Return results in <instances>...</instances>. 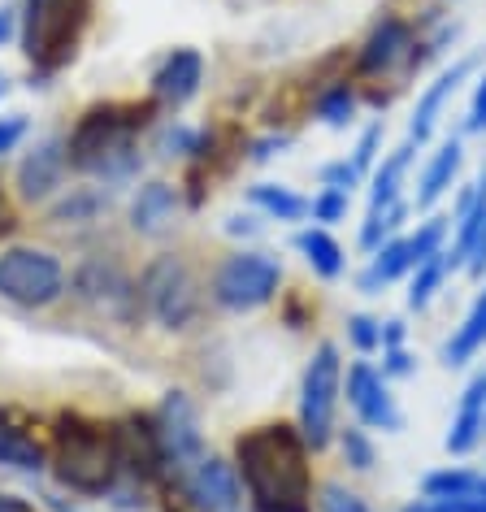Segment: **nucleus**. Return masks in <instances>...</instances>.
<instances>
[{"instance_id": "f257e3e1", "label": "nucleus", "mask_w": 486, "mask_h": 512, "mask_svg": "<svg viewBox=\"0 0 486 512\" xmlns=\"http://www.w3.org/2000/svg\"><path fill=\"white\" fill-rule=\"evenodd\" d=\"M235 473L252 512H313V447L291 421H261L235 439Z\"/></svg>"}, {"instance_id": "f03ea898", "label": "nucleus", "mask_w": 486, "mask_h": 512, "mask_svg": "<svg viewBox=\"0 0 486 512\" xmlns=\"http://www.w3.org/2000/svg\"><path fill=\"white\" fill-rule=\"evenodd\" d=\"M157 105L152 100H100L87 105L66 135L70 170L87 178H105V183H126L139 174V135L148 131Z\"/></svg>"}, {"instance_id": "7ed1b4c3", "label": "nucleus", "mask_w": 486, "mask_h": 512, "mask_svg": "<svg viewBox=\"0 0 486 512\" xmlns=\"http://www.w3.org/2000/svg\"><path fill=\"white\" fill-rule=\"evenodd\" d=\"M48 469L70 495L109 499L113 486L122 482L113 426L83 413H61L53 426V447H48Z\"/></svg>"}, {"instance_id": "20e7f679", "label": "nucleus", "mask_w": 486, "mask_h": 512, "mask_svg": "<svg viewBox=\"0 0 486 512\" xmlns=\"http://www.w3.org/2000/svg\"><path fill=\"white\" fill-rule=\"evenodd\" d=\"M96 0H22L18 44L31 66V79L48 83L79 57L83 35L92 27Z\"/></svg>"}, {"instance_id": "39448f33", "label": "nucleus", "mask_w": 486, "mask_h": 512, "mask_svg": "<svg viewBox=\"0 0 486 512\" xmlns=\"http://www.w3.org/2000/svg\"><path fill=\"white\" fill-rule=\"evenodd\" d=\"M434 57L430 35L417 31V22H408L391 9H382L374 18V27L356 48V79H413V74Z\"/></svg>"}, {"instance_id": "423d86ee", "label": "nucleus", "mask_w": 486, "mask_h": 512, "mask_svg": "<svg viewBox=\"0 0 486 512\" xmlns=\"http://www.w3.org/2000/svg\"><path fill=\"white\" fill-rule=\"evenodd\" d=\"M339 400H343V361L335 343L322 339L300 374V421H296L313 452H326L330 439H335Z\"/></svg>"}, {"instance_id": "0eeeda50", "label": "nucleus", "mask_w": 486, "mask_h": 512, "mask_svg": "<svg viewBox=\"0 0 486 512\" xmlns=\"http://www.w3.org/2000/svg\"><path fill=\"white\" fill-rule=\"evenodd\" d=\"M278 287H283V265L270 252H235L213 274V300L226 313H257L278 296Z\"/></svg>"}, {"instance_id": "6e6552de", "label": "nucleus", "mask_w": 486, "mask_h": 512, "mask_svg": "<svg viewBox=\"0 0 486 512\" xmlns=\"http://www.w3.org/2000/svg\"><path fill=\"white\" fill-rule=\"evenodd\" d=\"M66 291V265L44 248H5L0 252V300L18 309H48Z\"/></svg>"}, {"instance_id": "1a4fd4ad", "label": "nucleus", "mask_w": 486, "mask_h": 512, "mask_svg": "<svg viewBox=\"0 0 486 512\" xmlns=\"http://www.w3.org/2000/svg\"><path fill=\"white\" fill-rule=\"evenodd\" d=\"M139 304L165 330H187L200 313V287L183 256H157L139 278Z\"/></svg>"}, {"instance_id": "9d476101", "label": "nucleus", "mask_w": 486, "mask_h": 512, "mask_svg": "<svg viewBox=\"0 0 486 512\" xmlns=\"http://www.w3.org/2000/svg\"><path fill=\"white\" fill-rule=\"evenodd\" d=\"M157 434H161V452H165V469H170V482H178L183 473H191L209 456L204 447V430H200V413L196 404L187 400L183 391H165V400L157 404Z\"/></svg>"}, {"instance_id": "9b49d317", "label": "nucleus", "mask_w": 486, "mask_h": 512, "mask_svg": "<svg viewBox=\"0 0 486 512\" xmlns=\"http://www.w3.org/2000/svg\"><path fill=\"white\" fill-rule=\"evenodd\" d=\"M113 443H118L122 482L144 486V491L152 482H170L165 452H161V434H157L152 413H126L122 421H113Z\"/></svg>"}, {"instance_id": "f8f14e48", "label": "nucleus", "mask_w": 486, "mask_h": 512, "mask_svg": "<svg viewBox=\"0 0 486 512\" xmlns=\"http://www.w3.org/2000/svg\"><path fill=\"white\" fill-rule=\"evenodd\" d=\"M343 395H348L356 421L365 430H404V413L391 395V382L378 374L369 361H356L348 374H343Z\"/></svg>"}, {"instance_id": "ddd939ff", "label": "nucleus", "mask_w": 486, "mask_h": 512, "mask_svg": "<svg viewBox=\"0 0 486 512\" xmlns=\"http://www.w3.org/2000/svg\"><path fill=\"white\" fill-rule=\"evenodd\" d=\"M170 486L187 499L191 512H239V504H243V486H239L235 465L217 460L213 452Z\"/></svg>"}, {"instance_id": "4468645a", "label": "nucleus", "mask_w": 486, "mask_h": 512, "mask_svg": "<svg viewBox=\"0 0 486 512\" xmlns=\"http://www.w3.org/2000/svg\"><path fill=\"white\" fill-rule=\"evenodd\" d=\"M200 83H204V57L196 48H170L157 70L148 79V92H152V105L157 109H183L200 96Z\"/></svg>"}, {"instance_id": "2eb2a0df", "label": "nucleus", "mask_w": 486, "mask_h": 512, "mask_svg": "<svg viewBox=\"0 0 486 512\" xmlns=\"http://www.w3.org/2000/svg\"><path fill=\"white\" fill-rule=\"evenodd\" d=\"M478 70V53L473 57H460V61H452L439 79H434L426 92H421V100H417V109H413V122H408V144H430L434 139V131H439V118H443V109H447V100H452L456 92H460V83L469 79V74Z\"/></svg>"}, {"instance_id": "dca6fc26", "label": "nucleus", "mask_w": 486, "mask_h": 512, "mask_svg": "<svg viewBox=\"0 0 486 512\" xmlns=\"http://www.w3.org/2000/svg\"><path fill=\"white\" fill-rule=\"evenodd\" d=\"M70 174V157H66V139H40L18 165V191L22 200L44 204L53 191H61Z\"/></svg>"}, {"instance_id": "f3484780", "label": "nucleus", "mask_w": 486, "mask_h": 512, "mask_svg": "<svg viewBox=\"0 0 486 512\" xmlns=\"http://www.w3.org/2000/svg\"><path fill=\"white\" fill-rule=\"evenodd\" d=\"M482 439H486V369H478V374L469 378V387H465V395H460V408L452 417V430H447L443 447L452 456H469Z\"/></svg>"}, {"instance_id": "a211bd4d", "label": "nucleus", "mask_w": 486, "mask_h": 512, "mask_svg": "<svg viewBox=\"0 0 486 512\" xmlns=\"http://www.w3.org/2000/svg\"><path fill=\"white\" fill-rule=\"evenodd\" d=\"M460 165H465V144H460V135H447L443 144L430 152L426 170H421V178H417V196H413L417 209H434V204L456 187Z\"/></svg>"}, {"instance_id": "6ab92c4d", "label": "nucleus", "mask_w": 486, "mask_h": 512, "mask_svg": "<svg viewBox=\"0 0 486 512\" xmlns=\"http://www.w3.org/2000/svg\"><path fill=\"white\" fill-rule=\"evenodd\" d=\"M74 287H79L83 300H92L109 313H126V304H139V287H131L118 265H105V261L83 265V270L74 274Z\"/></svg>"}, {"instance_id": "aec40b11", "label": "nucleus", "mask_w": 486, "mask_h": 512, "mask_svg": "<svg viewBox=\"0 0 486 512\" xmlns=\"http://www.w3.org/2000/svg\"><path fill=\"white\" fill-rule=\"evenodd\" d=\"M0 465L18 469V473L48 469V447L22 421H14V413H5V408H0Z\"/></svg>"}, {"instance_id": "412c9836", "label": "nucleus", "mask_w": 486, "mask_h": 512, "mask_svg": "<svg viewBox=\"0 0 486 512\" xmlns=\"http://www.w3.org/2000/svg\"><path fill=\"white\" fill-rule=\"evenodd\" d=\"M413 270H417V261H413V252H408V235H395V239L382 243L374 256H369V265L361 270V278H356V287H361L365 296H378L387 283L408 278Z\"/></svg>"}, {"instance_id": "4be33fe9", "label": "nucleus", "mask_w": 486, "mask_h": 512, "mask_svg": "<svg viewBox=\"0 0 486 512\" xmlns=\"http://www.w3.org/2000/svg\"><path fill=\"white\" fill-rule=\"evenodd\" d=\"M417 157V144H404L387 152L378 165H374V174H369V209L365 213H378V209H391V204H400V187H404V178H408V165H413Z\"/></svg>"}, {"instance_id": "5701e85b", "label": "nucleus", "mask_w": 486, "mask_h": 512, "mask_svg": "<svg viewBox=\"0 0 486 512\" xmlns=\"http://www.w3.org/2000/svg\"><path fill=\"white\" fill-rule=\"evenodd\" d=\"M296 252L304 256V265L326 278V283H335V278H343V270H348V252L339 248V239L330 235L326 226H304L296 235Z\"/></svg>"}, {"instance_id": "b1692460", "label": "nucleus", "mask_w": 486, "mask_h": 512, "mask_svg": "<svg viewBox=\"0 0 486 512\" xmlns=\"http://www.w3.org/2000/svg\"><path fill=\"white\" fill-rule=\"evenodd\" d=\"M174 213H178V187H170V183H148V187H139V196L131 200V226L139 235L165 230L174 222Z\"/></svg>"}, {"instance_id": "393cba45", "label": "nucleus", "mask_w": 486, "mask_h": 512, "mask_svg": "<svg viewBox=\"0 0 486 512\" xmlns=\"http://www.w3.org/2000/svg\"><path fill=\"white\" fill-rule=\"evenodd\" d=\"M248 204L265 217H274V222H304V217H313V200H304L296 187L287 183H257L248 187Z\"/></svg>"}, {"instance_id": "a878e982", "label": "nucleus", "mask_w": 486, "mask_h": 512, "mask_svg": "<svg viewBox=\"0 0 486 512\" xmlns=\"http://www.w3.org/2000/svg\"><path fill=\"white\" fill-rule=\"evenodd\" d=\"M482 348H486V287L478 291V300L469 304L465 322L452 330V339L443 343V361L447 365H469Z\"/></svg>"}, {"instance_id": "bb28decb", "label": "nucleus", "mask_w": 486, "mask_h": 512, "mask_svg": "<svg viewBox=\"0 0 486 512\" xmlns=\"http://www.w3.org/2000/svg\"><path fill=\"white\" fill-rule=\"evenodd\" d=\"M482 482H486V473H478V469L447 465V469L421 478V499H465L473 491H482Z\"/></svg>"}, {"instance_id": "cd10ccee", "label": "nucleus", "mask_w": 486, "mask_h": 512, "mask_svg": "<svg viewBox=\"0 0 486 512\" xmlns=\"http://www.w3.org/2000/svg\"><path fill=\"white\" fill-rule=\"evenodd\" d=\"M356 105H361V96H356V87H352L348 79L326 83L322 92L313 96V113H317V118H322L326 126H335V131H343V126H352Z\"/></svg>"}, {"instance_id": "c85d7f7f", "label": "nucleus", "mask_w": 486, "mask_h": 512, "mask_svg": "<svg viewBox=\"0 0 486 512\" xmlns=\"http://www.w3.org/2000/svg\"><path fill=\"white\" fill-rule=\"evenodd\" d=\"M408 209H413V204H408V200H400V204H391V209L365 213V226H361V252H369V256H374V252L382 248V243L400 235V226H404Z\"/></svg>"}, {"instance_id": "c756f323", "label": "nucleus", "mask_w": 486, "mask_h": 512, "mask_svg": "<svg viewBox=\"0 0 486 512\" xmlns=\"http://www.w3.org/2000/svg\"><path fill=\"white\" fill-rule=\"evenodd\" d=\"M452 274V265H447V252L443 256H430V261H421L413 274H408V309H426V304L439 296L443 278Z\"/></svg>"}, {"instance_id": "7c9ffc66", "label": "nucleus", "mask_w": 486, "mask_h": 512, "mask_svg": "<svg viewBox=\"0 0 486 512\" xmlns=\"http://www.w3.org/2000/svg\"><path fill=\"white\" fill-rule=\"evenodd\" d=\"M339 447H343V460L356 469V473H369L378 465V452H374V439H369L365 426H348L339 430Z\"/></svg>"}, {"instance_id": "2f4dec72", "label": "nucleus", "mask_w": 486, "mask_h": 512, "mask_svg": "<svg viewBox=\"0 0 486 512\" xmlns=\"http://www.w3.org/2000/svg\"><path fill=\"white\" fill-rule=\"evenodd\" d=\"M348 204H352V191H339V187H322L313 196V222L322 226H335L348 217Z\"/></svg>"}, {"instance_id": "473e14b6", "label": "nucleus", "mask_w": 486, "mask_h": 512, "mask_svg": "<svg viewBox=\"0 0 486 512\" xmlns=\"http://www.w3.org/2000/svg\"><path fill=\"white\" fill-rule=\"evenodd\" d=\"M348 339H352V348L361 356H374L382 348V322L378 317H369V313H352L348 317Z\"/></svg>"}, {"instance_id": "72a5a7b5", "label": "nucleus", "mask_w": 486, "mask_h": 512, "mask_svg": "<svg viewBox=\"0 0 486 512\" xmlns=\"http://www.w3.org/2000/svg\"><path fill=\"white\" fill-rule=\"evenodd\" d=\"M378 148H382V122H369L361 139H356V148H352V165H356V174H374V165H378Z\"/></svg>"}, {"instance_id": "f704fd0d", "label": "nucleus", "mask_w": 486, "mask_h": 512, "mask_svg": "<svg viewBox=\"0 0 486 512\" xmlns=\"http://www.w3.org/2000/svg\"><path fill=\"white\" fill-rule=\"evenodd\" d=\"M317 512H369V504L361 495H352L348 486L326 482L322 491H317Z\"/></svg>"}, {"instance_id": "c9c22d12", "label": "nucleus", "mask_w": 486, "mask_h": 512, "mask_svg": "<svg viewBox=\"0 0 486 512\" xmlns=\"http://www.w3.org/2000/svg\"><path fill=\"white\" fill-rule=\"evenodd\" d=\"M105 196H100V191H92V187H83V191H74V200H66V204H57L53 209V217H61V222H79V217H96L100 209H105Z\"/></svg>"}, {"instance_id": "e433bc0d", "label": "nucleus", "mask_w": 486, "mask_h": 512, "mask_svg": "<svg viewBox=\"0 0 486 512\" xmlns=\"http://www.w3.org/2000/svg\"><path fill=\"white\" fill-rule=\"evenodd\" d=\"M27 131H31L27 113H9V118H0V157L18 152V144L27 139Z\"/></svg>"}, {"instance_id": "4c0bfd02", "label": "nucleus", "mask_w": 486, "mask_h": 512, "mask_svg": "<svg viewBox=\"0 0 486 512\" xmlns=\"http://www.w3.org/2000/svg\"><path fill=\"white\" fill-rule=\"evenodd\" d=\"M322 187H339V191H352L356 183H361V174H356V165L352 161H330V165H322Z\"/></svg>"}, {"instance_id": "58836bf2", "label": "nucleus", "mask_w": 486, "mask_h": 512, "mask_svg": "<svg viewBox=\"0 0 486 512\" xmlns=\"http://www.w3.org/2000/svg\"><path fill=\"white\" fill-rule=\"evenodd\" d=\"M417 369V361H413V352L408 348H382V378H408Z\"/></svg>"}, {"instance_id": "ea45409f", "label": "nucleus", "mask_w": 486, "mask_h": 512, "mask_svg": "<svg viewBox=\"0 0 486 512\" xmlns=\"http://www.w3.org/2000/svg\"><path fill=\"white\" fill-rule=\"evenodd\" d=\"M465 135H486V74L473 87V100H469V118H465Z\"/></svg>"}, {"instance_id": "a19ab883", "label": "nucleus", "mask_w": 486, "mask_h": 512, "mask_svg": "<svg viewBox=\"0 0 486 512\" xmlns=\"http://www.w3.org/2000/svg\"><path fill=\"white\" fill-rule=\"evenodd\" d=\"M404 322L400 317H391V322H382V348H404Z\"/></svg>"}, {"instance_id": "79ce46f5", "label": "nucleus", "mask_w": 486, "mask_h": 512, "mask_svg": "<svg viewBox=\"0 0 486 512\" xmlns=\"http://www.w3.org/2000/svg\"><path fill=\"white\" fill-rule=\"evenodd\" d=\"M18 35V9H0V48Z\"/></svg>"}, {"instance_id": "37998d69", "label": "nucleus", "mask_w": 486, "mask_h": 512, "mask_svg": "<svg viewBox=\"0 0 486 512\" xmlns=\"http://www.w3.org/2000/svg\"><path fill=\"white\" fill-rule=\"evenodd\" d=\"M226 230H230V235H257V217H230V222H226Z\"/></svg>"}, {"instance_id": "c03bdc74", "label": "nucleus", "mask_w": 486, "mask_h": 512, "mask_svg": "<svg viewBox=\"0 0 486 512\" xmlns=\"http://www.w3.org/2000/svg\"><path fill=\"white\" fill-rule=\"evenodd\" d=\"M0 512H35V508L27 504V499H18V495H5V491H0Z\"/></svg>"}, {"instance_id": "a18cd8bd", "label": "nucleus", "mask_w": 486, "mask_h": 512, "mask_svg": "<svg viewBox=\"0 0 486 512\" xmlns=\"http://www.w3.org/2000/svg\"><path fill=\"white\" fill-rule=\"evenodd\" d=\"M9 230H14V209H9L5 196H0V239H5Z\"/></svg>"}, {"instance_id": "49530a36", "label": "nucleus", "mask_w": 486, "mask_h": 512, "mask_svg": "<svg viewBox=\"0 0 486 512\" xmlns=\"http://www.w3.org/2000/svg\"><path fill=\"white\" fill-rule=\"evenodd\" d=\"M5 92H9V79H5V74H0V100H5Z\"/></svg>"}, {"instance_id": "de8ad7c7", "label": "nucleus", "mask_w": 486, "mask_h": 512, "mask_svg": "<svg viewBox=\"0 0 486 512\" xmlns=\"http://www.w3.org/2000/svg\"><path fill=\"white\" fill-rule=\"evenodd\" d=\"M404 512H426V504H421V499H417V504H408Z\"/></svg>"}]
</instances>
